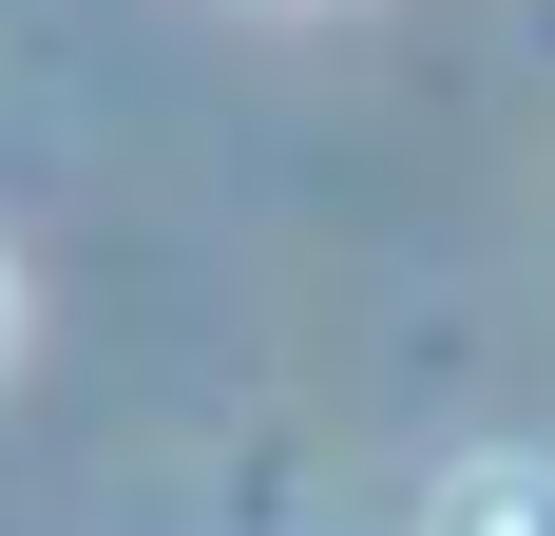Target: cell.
Here are the masks:
<instances>
[{
	"instance_id": "cell-1",
	"label": "cell",
	"mask_w": 555,
	"mask_h": 536,
	"mask_svg": "<svg viewBox=\"0 0 555 536\" xmlns=\"http://www.w3.org/2000/svg\"><path fill=\"white\" fill-rule=\"evenodd\" d=\"M441 536H555V460H460V480H441Z\"/></svg>"
},
{
	"instance_id": "cell-2",
	"label": "cell",
	"mask_w": 555,
	"mask_h": 536,
	"mask_svg": "<svg viewBox=\"0 0 555 536\" xmlns=\"http://www.w3.org/2000/svg\"><path fill=\"white\" fill-rule=\"evenodd\" d=\"M0 365H20V268H0Z\"/></svg>"
}]
</instances>
